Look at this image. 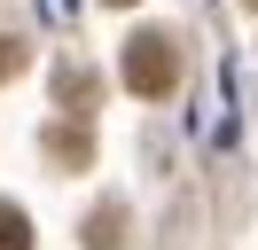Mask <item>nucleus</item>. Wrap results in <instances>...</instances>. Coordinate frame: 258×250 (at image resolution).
<instances>
[{"instance_id":"obj_1","label":"nucleus","mask_w":258,"mask_h":250,"mask_svg":"<svg viewBox=\"0 0 258 250\" xmlns=\"http://www.w3.org/2000/svg\"><path fill=\"white\" fill-rule=\"evenodd\" d=\"M125 86H133V94H149V102L180 86V47L164 39V31H141V39L125 47Z\"/></svg>"},{"instance_id":"obj_2","label":"nucleus","mask_w":258,"mask_h":250,"mask_svg":"<svg viewBox=\"0 0 258 250\" xmlns=\"http://www.w3.org/2000/svg\"><path fill=\"white\" fill-rule=\"evenodd\" d=\"M125 242V211H117V203H102L94 219H86V250H117Z\"/></svg>"},{"instance_id":"obj_3","label":"nucleus","mask_w":258,"mask_h":250,"mask_svg":"<svg viewBox=\"0 0 258 250\" xmlns=\"http://www.w3.org/2000/svg\"><path fill=\"white\" fill-rule=\"evenodd\" d=\"M0 250H32V219L16 203H0Z\"/></svg>"},{"instance_id":"obj_4","label":"nucleus","mask_w":258,"mask_h":250,"mask_svg":"<svg viewBox=\"0 0 258 250\" xmlns=\"http://www.w3.org/2000/svg\"><path fill=\"white\" fill-rule=\"evenodd\" d=\"M86 102H94V78H86V71H63V109L86 117Z\"/></svg>"},{"instance_id":"obj_5","label":"nucleus","mask_w":258,"mask_h":250,"mask_svg":"<svg viewBox=\"0 0 258 250\" xmlns=\"http://www.w3.org/2000/svg\"><path fill=\"white\" fill-rule=\"evenodd\" d=\"M47 149H55V156H71V164H86V133H71V125H55Z\"/></svg>"},{"instance_id":"obj_6","label":"nucleus","mask_w":258,"mask_h":250,"mask_svg":"<svg viewBox=\"0 0 258 250\" xmlns=\"http://www.w3.org/2000/svg\"><path fill=\"white\" fill-rule=\"evenodd\" d=\"M24 62H32V55H24V39H16V31H0V78H16Z\"/></svg>"},{"instance_id":"obj_7","label":"nucleus","mask_w":258,"mask_h":250,"mask_svg":"<svg viewBox=\"0 0 258 250\" xmlns=\"http://www.w3.org/2000/svg\"><path fill=\"white\" fill-rule=\"evenodd\" d=\"M117 8H133V0H117Z\"/></svg>"},{"instance_id":"obj_8","label":"nucleus","mask_w":258,"mask_h":250,"mask_svg":"<svg viewBox=\"0 0 258 250\" xmlns=\"http://www.w3.org/2000/svg\"><path fill=\"white\" fill-rule=\"evenodd\" d=\"M250 8H258V0H250Z\"/></svg>"}]
</instances>
